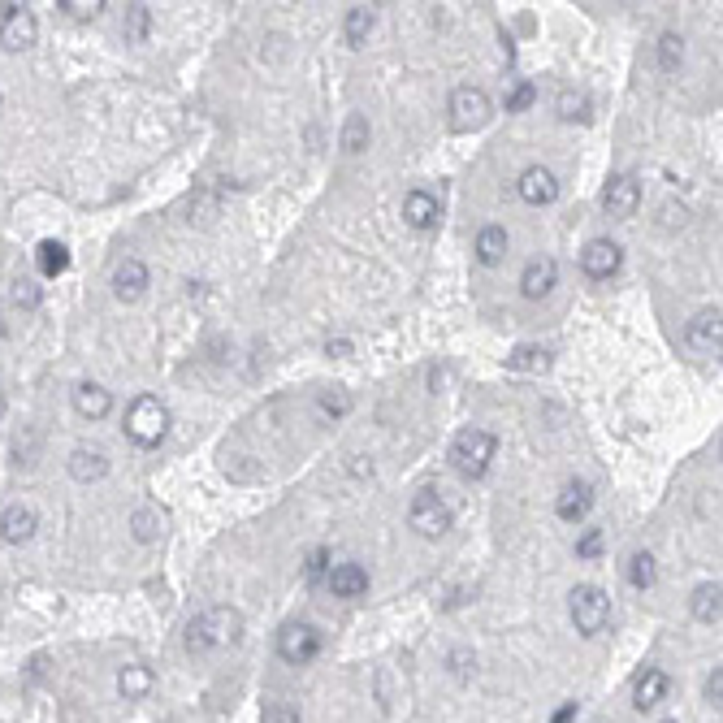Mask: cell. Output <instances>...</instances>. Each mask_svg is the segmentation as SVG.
<instances>
[{
    "instance_id": "6da1fadb",
    "label": "cell",
    "mask_w": 723,
    "mask_h": 723,
    "mask_svg": "<svg viewBox=\"0 0 723 723\" xmlns=\"http://www.w3.org/2000/svg\"><path fill=\"white\" fill-rule=\"evenodd\" d=\"M243 641V615L234 607H208L187 624V654L191 659H213Z\"/></svg>"
},
{
    "instance_id": "7a4b0ae2",
    "label": "cell",
    "mask_w": 723,
    "mask_h": 723,
    "mask_svg": "<svg viewBox=\"0 0 723 723\" xmlns=\"http://www.w3.org/2000/svg\"><path fill=\"white\" fill-rule=\"evenodd\" d=\"M122 429H126V438L135 446L152 451V446H161L165 433H169V407L161 399H152V394H139V399L126 407Z\"/></svg>"
},
{
    "instance_id": "3957f363",
    "label": "cell",
    "mask_w": 723,
    "mask_h": 723,
    "mask_svg": "<svg viewBox=\"0 0 723 723\" xmlns=\"http://www.w3.org/2000/svg\"><path fill=\"white\" fill-rule=\"evenodd\" d=\"M494 451H498V438L490 429H464L451 442V464L464 472V477H485L494 464Z\"/></svg>"
},
{
    "instance_id": "277c9868",
    "label": "cell",
    "mask_w": 723,
    "mask_h": 723,
    "mask_svg": "<svg viewBox=\"0 0 723 723\" xmlns=\"http://www.w3.org/2000/svg\"><path fill=\"white\" fill-rule=\"evenodd\" d=\"M568 602H572V624H576V633H581V637H598L602 628H607L611 598L602 594L598 585H576Z\"/></svg>"
},
{
    "instance_id": "5b68a950",
    "label": "cell",
    "mask_w": 723,
    "mask_h": 723,
    "mask_svg": "<svg viewBox=\"0 0 723 723\" xmlns=\"http://www.w3.org/2000/svg\"><path fill=\"white\" fill-rule=\"evenodd\" d=\"M321 650H325V637H321L317 624L295 620L278 633V654H282V663H291V667H308Z\"/></svg>"
},
{
    "instance_id": "8992f818",
    "label": "cell",
    "mask_w": 723,
    "mask_h": 723,
    "mask_svg": "<svg viewBox=\"0 0 723 723\" xmlns=\"http://www.w3.org/2000/svg\"><path fill=\"white\" fill-rule=\"evenodd\" d=\"M451 520H455L451 507H446L433 490H420L412 498V511H407V524H412L420 537H429V542H438V537L451 533Z\"/></svg>"
},
{
    "instance_id": "52a82bcc",
    "label": "cell",
    "mask_w": 723,
    "mask_h": 723,
    "mask_svg": "<svg viewBox=\"0 0 723 723\" xmlns=\"http://www.w3.org/2000/svg\"><path fill=\"white\" fill-rule=\"evenodd\" d=\"M39 39V22L26 5H5V18H0V48L5 52H26L35 48Z\"/></svg>"
},
{
    "instance_id": "ba28073f",
    "label": "cell",
    "mask_w": 723,
    "mask_h": 723,
    "mask_svg": "<svg viewBox=\"0 0 723 723\" xmlns=\"http://www.w3.org/2000/svg\"><path fill=\"white\" fill-rule=\"evenodd\" d=\"M451 122L455 130H477L490 122V96L481 87H455L451 96Z\"/></svg>"
},
{
    "instance_id": "9c48e42d",
    "label": "cell",
    "mask_w": 723,
    "mask_h": 723,
    "mask_svg": "<svg viewBox=\"0 0 723 723\" xmlns=\"http://www.w3.org/2000/svg\"><path fill=\"white\" fill-rule=\"evenodd\" d=\"M723 312H719V304L715 308H702L698 317H693L689 325H685V343L693 347V351H702V356H715L719 360V347H723Z\"/></svg>"
},
{
    "instance_id": "30bf717a",
    "label": "cell",
    "mask_w": 723,
    "mask_h": 723,
    "mask_svg": "<svg viewBox=\"0 0 723 723\" xmlns=\"http://www.w3.org/2000/svg\"><path fill=\"white\" fill-rule=\"evenodd\" d=\"M516 195L524 204H533V208H546V204L559 200V178L550 174L546 165H529L520 174V182H516Z\"/></svg>"
},
{
    "instance_id": "8fae6325",
    "label": "cell",
    "mask_w": 723,
    "mask_h": 723,
    "mask_svg": "<svg viewBox=\"0 0 723 723\" xmlns=\"http://www.w3.org/2000/svg\"><path fill=\"white\" fill-rule=\"evenodd\" d=\"M620 260H624V252H620V243H611V239H594L581 252V269H585V278H594V282H607V278H615L620 273Z\"/></svg>"
},
{
    "instance_id": "7c38bea8",
    "label": "cell",
    "mask_w": 723,
    "mask_h": 723,
    "mask_svg": "<svg viewBox=\"0 0 723 723\" xmlns=\"http://www.w3.org/2000/svg\"><path fill=\"white\" fill-rule=\"evenodd\" d=\"M602 208H607L611 217H620L628 221L641 208V187H637V178L633 174H615L607 182V191H602Z\"/></svg>"
},
{
    "instance_id": "4fadbf2b",
    "label": "cell",
    "mask_w": 723,
    "mask_h": 723,
    "mask_svg": "<svg viewBox=\"0 0 723 723\" xmlns=\"http://www.w3.org/2000/svg\"><path fill=\"white\" fill-rule=\"evenodd\" d=\"M589 507H594V485L589 481H568L555 498V511L563 524H581L589 516Z\"/></svg>"
},
{
    "instance_id": "5bb4252c",
    "label": "cell",
    "mask_w": 723,
    "mask_h": 723,
    "mask_svg": "<svg viewBox=\"0 0 723 723\" xmlns=\"http://www.w3.org/2000/svg\"><path fill=\"white\" fill-rule=\"evenodd\" d=\"M143 291H148V265L126 256L122 265L113 269V295L122 299V304H135V299H143Z\"/></svg>"
},
{
    "instance_id": "9a60e30c",
    "label": "cell",
    "mask_w": 723,
    "mask_h": 723,
    "mask_svg": "<svg viewBox=\"0 0 723 723\" xmlns=\"http://www.w3.org/2000/svg\"><path fill=\"white\" fill-rule=\"evenodd\" d=\"M555 282H559V265H555L550 256L529 260V265H524V273H520V291H524V299H546L550 291H555Z\"/></svg>"
},
{
    "instance_id": "2e32d148",
    "label": "cell",
    "mask_w": 723,
    "mask_h": 723,
    "mask_svg": "<svg viewBox=\"0 0 723 723\" xmlns=\"http://www.w3.org/2000/svg\"><path fill=\"white\" fill-rule=\"evenodd\" d=\"M35 533H39V516H35V507H26V503L5 507V516H0V537H5L9 546L31 542Z\"/></svg>"
},
{
    "instance_id": "e0dca14e",
    "label": "cell",
    "mask_w": 723,
    "mask_h": 723,
    "mask_svg": "<svg viewBox=\"0 0 723 723\" xmlns=\"http://www.w3.org/2000/svg\"><path fill=\"white\" fill-rule=\"evenodd\" d=\"M74 412L83 420H104L113 412V394L100 386V381H78L74 386Z\"/></svg>"
},
{
    "instance_id": "ac0fdd59",
    "label": "cell",
    "mask_w": 723,
    "mask_h": 723,
    "mask_svg": "<svg viewBox=\"0 0 723 723\" xmlns=\"http://www.w3.org/2000/svg\"><path fill=\"white\" fill-rule=\"evenodd\" d=\"M325 585H330L334 598H364L368 568H360V563H338V568H330V576H325Z\"/></svg>"
},
{
    "instance_id": "d6986e66",
    "label": "cell",
    "mask_w": 723,
    "mask_h": 723,
    "mask_svg": "<svg viewBox=\"0 0 723 723\" xmlns=\"http://www.w3.org/2000/svg\"><path fill=\"white\" fill-rule=\"evenodd\" d=\"M70 477L83 481V485L104 481V477H109V455L96 451V446H74V451H70Z\"/></svg>"
},
{
    "instance_id": "ffe728a7",
    "label": "cell",
    "mask_w": 723,
    "mask_h": 723,
    "mask_svg": "<svg viewBox=\"0 0 723 723\" xmlns=\"http://www.w3.org/2000/svg\"><path fill=\"white\" fill-rule=\"evenodd\" d=\"M438 217H442V204L433 200L429 191H412L403 200V221L412 230H433V226H438Z\"/></svg>"
},
{
    "instance_id": "44dd1931",
    "label": "cell",
    "mask_w": 723,
    "mask_h": 723,
    "mask_svg": "<svg viewBox=\"0 0 723 723\" xmlns=\"http://www.w3.org/2000/svg\"><path fill=\"white\" fill-rule=\"evenodd\" d=\"M667 689H672V680H667L659 667H650V672L637 680V689H633V706H637V711H654V706L667 698Z\"/></svg>"
},
{
    "instance_id": "7402d4cb",
    "label": "cell",
    "mask_w": 723,
    "mask_h": 723,
    "mask_svg": "<svg viewBox=\"0 0 723 723\" xmlns=\"http://www.w3.org/2000/svg\"><path fill=\"white\" fill-rule=\"evenodd\" d=\"M117 693L130 702H139V698H148L152 693V672H148V663H126L122 672H117Z\"/></svg>"
},
{
    "instance_id": "603a6c76",
    "label": "cell",
    "mask_w": 723,
    "mask_h": 723,
    "mask_svg": "<svg viewBox=\"0 0 723 723\" xmlns=\"http://www.w3.org/2000/svg\"><path fill=\"white\" fill-rule=\"evenodd\" d=\"M35 265H39L44 278H61V273L70 269V247L57 243V239H44L35 247Z\"/></svg>"
},
{
    "instance_id": "cb8c5ba5",
    "label": "cell",
    "mask_w": 723,
    "mask_h": 723,
    "mask_svg": "<svg viewBox=\"0 0 723 723\" xmlns=\"http://www.w3.org/2000/svg\"><path fill=\"white\" fill-rule=\"evenodd\" d=\"M503 256H507V230L503 226H485L477 234V260L485 269H494V265H503Z\"/></svg>"
},
{
    "instance_id": "d4e9b609",
    "label": "cell",
    "mask_w": 723,
    "mask_h": 723,
    "mask_svg": "<svg viewBox=\"0 0 723 723\" xmlns=\"http://www.w3.org/2000/svg\"><path fill=\"white\" fill-rule=\"evenodd\" d=\"M719 598H723V589L719 581H702L698 589H693V620H702V624H719Z\"/></svg>"
},
{
    "instance_id": "484cf974",
    "label": "cell",
    "mask_w": 723,
    "mask_h": 723,
    "mask_svg": "<svg viewBox=\"0 0 723 723\" xmlns=\"http://www.w3.org/2000/svg\"><path fill=\"white\" fill-rule=\"evenodd\" d=\"M507 368H516V373H546V368H550V351L546 347H516L507 356Z\"/></svg>"
},
{
    "instance_id": "4316f807",
    "label": "cell",
    "mask_w": 723,
    "mask_h": 723,
    "mask_svg": "<svg viewBox=\"0 0 723 723\" xmlns=\"http://www.w3.org/2000/svg\"><path fill=\"white\" fill-rule=\"evenodd\" d=\"M628 581H633V589H654V581H659V563H654L650 550H637V555L628 559Z\"/></svg>"
},
{
    "instance_id": "83f0119b",
    "label": "cell",
    "mask_w": 723,
    "mask_h": 723,
    "mask_svg": "<svg viewBox=\"0 0 723 723\" xmlns=\"http://www.w3.org/2000/svg\"><path fill=\"white\" fill-rule=\"evenodd\" d=\"M555 109L563 122H589V96L585 91H559V100H555Z\"/></svg>"
},
{
    "instance_id": "f1b7e54d",
    "label": "cell",
    "mask_w": 723,
    "mask_h": 723,
    "mask_svg": "<svg viewBox=\"0 0 723 723\" xmlns=\"http://www.w3.org/2000/svg\"><path fill=\"white\" fill-rule=\"evenodd\" d=\"M368 35H373V9L356 5V9L347 13V44H351V48H360Z\"/></svg>"
},
{
    "instance_id": "f546056e",
    "label": "cell",
    "mask_w": 723,
    "mask_h": 723,
    "mask_svg": "<svg viewBox=\"0 0 723 723\" xmlns=\"http://www.w3.org/2000/svg\"><path fill=\"white\" fill-rule=\"evenodd\" d=\"M368 139H373V130H368V117H347V126H343V152H364L368 148Z\"/></svg>"
},
{
    "instance_id": "4dcf8cb0",
    "label": "cell",
    "mask_w": 723,
    "mask_h": 723,
    "mask_svg": "<svg viewBox=\"0 0 723 723\" xmlns=\"http://www.w3.org/2000/svg\"><path fill=\"white\" fill-rule=\"evenodd\" d=\"M680 61H685V39H680L676 31L659 35V65H663V70H667V74L680 70Z\"/></svg>"
},
{
    "instance_id": "1f68e13d",
    "label": "cell",
    "mask_w": 723,
    "mask_h": 723,
    "mask_svg": "<svg viewBox=\"0 0 723 723\" xmlns=\"http://www.w3.org/2000/svg\"><path fill=\"white\" fill-rule=\"evenodd\" d=\"M130 533H135L139 542H156V533H161V516H156L152 507H139L135 516H130Z\"/></svg>"
},
{
    "instance_id": "d6a6232c",
    "label": "cell",
    "mask_w": 723,
    "mask_h": 723,
    "mask_svg": "<svg viewBox=\"0 0 723 723\" xmlns=\"http://www.w3.org/2000/svg\"><path fill=\"white\" fill-rule=\"evenodd\" d=\"M148 26H152V9L148 5H130L126 9V39H130V44L148 39Z\"/></svg>"
},
{
    "instance_id": "836d02e7",
    "label": "cell",
    "mask_w": 723,
    "mask_h": 723,
    "mask_svg": "<svg viewBox=\"0 0 723 723\" xmlns=\"http://www.w3.org/2000/svg\"><path fill=\"white\" fill-rule=\"evenodd\" d=\"M317 412H321V420H338V416H347V412H351V394H347V390H330V394H321Z\"/></svg>"
},
{
    "instance_id": "e575fe53",
    "label": "cell",
    "mask_w": 723,
    "mask_h": 723,
    "mask_svg": "<svg viewBox=\"0 0 723 723\" xmlns=\"http://www.w3.org/2000/svg\"><path fill=\"white\" fill-rule=\"evenodd\" d=\"M533 100H537V87L533 83H516L507 91V113H524V109H533Z\"/></svg>"
},
{
    "instance_id": "d590c367",
    "label": "cell",
    "mask_w": 723,
    "mask_h": 723,
    "mask_svg": "<svg viewBox=\"0 0 723 723\" xmlns=\"http://www.w3.org/2000/svg\"><path fill=\"white\" fill-rule=\"evenodd\" d=\"M61 13L87 22V18H96V13H104V0H61Z\"/></svg>"
},
{
    "instance_id": "8d00e7d4",
    "label": "cell",
    "mask_w": 723,
    "mask_h": 723,
    "mask_svg": "<svg viewBox=\"0 0 723 723\" xmlns=\"http://www.w3.org/2000/svg\"><path fill=\"white\" fill-rule=\"evenodd\" d=\"M304 572H308V581H312V585H321L325 576H330V550H325V546H317V550H312V555H308V568H304Z\"/></svg>"
},
{
    "instance_id": "74e56055",
    "label": "cell",
    "mask_w": 723,
    "mask_h": 723,
    "mask_svg": "<svg viewBox=\"0 0 723 723\" xmlns=\"http://www.w3.org/2000/svg\"><path fill=\"white\" fill-rule=\"evenodd\" d=\"M260 723H304V715H299V706H291V702H273Z\"/></svg>"
},
{
    "instance_id": "f35d334b",
    "label": "cell",
    "mask_w": 723,
    "mask_h": 723,
    "mask_svg": "<svg viewBox=\"0 0 723 723\" xmlns=\"http://www.w3.org/2000/svg\"><path fill=\"white\" fill-rule=\"evenodd\" d=\"M13 304H18V308H35L39 304V286L18 278V282H13Z\"/></svg>"
},
{
    "instance_id": "ab89813d",
    "label": "cell",
    "mask_w": 723,
    "mask_h": 723,
    "mask_svg": "<svg viewBox=\"0 0 723 723\" xmlns=\"http://www.w3.org/2000/svg\"><path fill=\"white\" fill-rule=\"evenodd\" d=\"M598 550H602V533H598V529H589V533L581 537V546H576V555H581V559H594Z\"/></svg>"
},
{
    "instance_id": "60d3db41",
    "label": "cell",
    "mask_w": 723,
    "mask_h": 723,
    "mask_svg": "<svg viewBox=\"0 0 723 723\" xmlns=\"http://www.w3.org/2000/svg\"><path fill=\"white\" fill-rule=\"evenodd\" d=\"M706 702H711V706L723 702V672H719V667H715V676L706 680Z\"/></svg>"
},
{
    "instance_id": "b9f144b4",
    "label": "cell",
    "mask_w": 723,
    "mask_h": 723,
    "mask_svg": "<svg viewBox=\"0 0 723 723\" xmlns=\"http://www.w3.org/2000/svg\"><path fill=\"white\" fill-rule=\"evenodd\" d=\"M347 351H351L347 338H338V343H325V356H347Z\"/></svg>"
},
{
    "instance_id": "7bdbcfd3",
    "label": "cell",
    "mask_w": 723,
    "mask_h": 723,
    "mask_svg": "<svg viewBox=\"0 0 723 723\" xmlns=\"http://www.w3.org/2000/svg\"><path fill=\"white\" fill-rule=\"evenodd\" d=\"M351 464H356V468H351V472H356V477H364V472H368V477H373V459L356 455V459H351Z\"/></svg>"
},
{
    "instance_id": "ee69618b",
    "label": "cell",
    "mask_w": 723,
    "mask_h": 723,
    "mask_svg": "<svg viewBox=\"0 0 723 723\" xmlns=\"http://www.w3.org/2000/svg\"><path fill=\"white\" fill-rule=\"evenodd\" d=\"M572 719H576V702H563V711L550 719V723H572Z\"/></svg>"
},
{
    "instance_id": "f6af8a7d",
    "label": "cell",
    "mask_w": 723,
    "mask_h": 723,
    "mask_svg": "<svg viewBox=\"0 0 723 723\" xmlns=\"http://www.w3.org/2000/svg\"><path fill=\"white\" fill-rule=\"evenodd\" d=\"M0 343H5V312H0Z\"/></svg>"
},
{
    "instance_id": "bcb514c9",
    "label": "cell",
    "mask_w": 723,
    "mask_h": 723,
    "mask_svg": "<svg viewBox=\"0 0 723 723\" xmlns=\"http://www.w3.org/2000/svg\"><path fill=\"white\" fill-rule=\"evenodd\" d=\"M0 412H5V399H0Z\"/></svg>"
},
{
    "instance_id": "7dc6e473",
    "label": "cell",
    "mask_w": 723,
    "mask_h": 723,
    "mask_svg": "<svg viewBox=\"0 0 723 723\" xmlns=\"http://www.w3.org/2000/svg\"><path fill=\"white\" fill-rule=\"evenodd\" d=\"M667 723H676V719H667Z\"/></svg>"
}]
</instances>
